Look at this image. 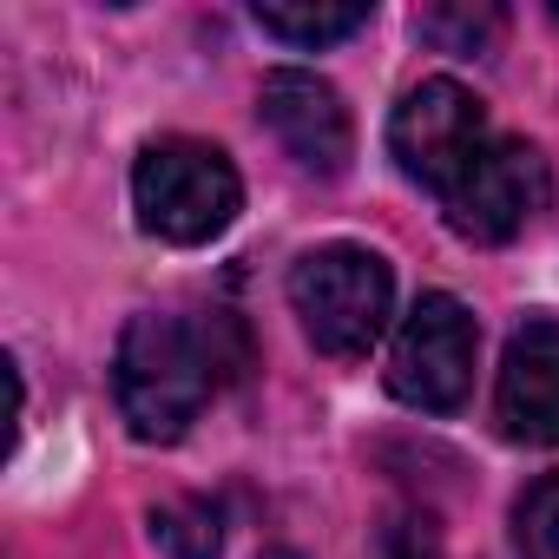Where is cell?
Here are the masks:
<instances>
[{
	"label": "cell",
	"mask_w": 559,
	"mask_h": 559,
	"mask_svg": "<svg viewBox=\"0 0 559 559\" xmlns=\"http://www.w3.org/2000/svg\"><path fill=\"white\" fill-rule=\"evenodd\" d=\"M237 362L243 336L230 317H191V310L132 317L112 356V395L126 428L139 441H178Z\"/></svg>",
	"instance_id": "6da1fadb"
},
{
	"label": "cell",
	"mask_w": 559,
	"mask_h": 559,
	"mask_svg": "<svg viewBox=\"0 0 559 559\" xmlns=\"http://www.w3.org/2000/svg\"><path fill=\"white\" fill-rule=\"evenodd\" d=\"M132 211L158 243H211L237 224L243 211V178L237 165L204 145V139H158L132 165Z\"/></svg>",
	"instance_id": "7a4b0ae2"
},
{
	"label": "cell",
	"mask_w": 559,
	"mask_h": 559,
	"mask_svg": "<svg viewBox=\"0 0 559 559\" xmlns=\"http://www.w3.org/2000/svg\"><path fill=\"white\" fill-rule=\"evenodd\" d=\"M389 304L395 276L369 243H323L290 270V310L304 317V336L336 362H356L382 343Z\"/></svg>",
	"instance_id": "3957f363"
},
{
	"label": "cell",
	"mask_w": 559,
	"mask_h": 559,
	"mask_svg": "<svg viewBox=\"0 0 559 559\" xmlns=\"http://www.w3.org/2000/svg\"><path fill=\"white\" fill-rule=\"evenodd\" d=\"M474 349H480V330L467 317L461 297L448 290H428L402 330H395V349H389V395L421 408V415H448L467 402L474 389Z\"/></svg>",
	"instance_id": "277c9868"
},
{
	"label": "cell",
	"mask_w": 559,
	"mask_h": 559,
	"mask_svg": "<svg viewBox=\"0 0 559 559\" xmlns=\"http://www.w3.org/2000/svg\"><path fill=\"white\" fill-rule=\"evenodd\" d=\"M389 152H395L402 178L448 198V185L487 152V112H480V99L467 86L421 80V86L402 93V106L389 119Z\"/></svg>",
	"instance_id": "5b68a950"
},
{
	"label": "cell",
	"mask_w": 559,
	"mask_h": 559,
	"mask_svg": "<svg viewBox=\"0 0 559 559\" xmlns=\"http://www.w3.org/2000/svg\"><path fill=\"white\" fill-rule=\"evenodd\" d=\"M552 198V171L539 158V145L526 139H487V152L448 185V224L467 243H507L520 237Z\"/></svg>",
	"instance_id": "8992f818"
},
{
	"label": "cell",
	"mask_w": 559,
	"mask_h": 559,
	"mask_svg": "<svg viewBox=\"0 0 559 559\" xmlns=\"http://www.w3.org/2000/svg\"><path fill=\"white\" fill-rule=\"evenodd\" d=\"M257 112H263V126L276 132V145H284L304 171H317V178L349 171L356 126H349L343 93L323 73H310V67H276V73H263Z\"/></svg>",
	"instance_id": "52a82bcc"
},
{
	"label": "cell",
	"mask_w": 559,
	"mask_h": 559,
	"mask_svg": "<svg viewBox=\"0 0 559 559\" xmlns=\"http://www.w3.org/2000/svg\"><path fill=\"white\" fill-rule=\"evenodd\" d=\"M493 415H500L507 441H520V448H559V317H526L507 336Z\"/></svg>",
	"instance_id": "ba28073f"
},
{
	"label": "cell",
	"mask_w": 559,
	"mask_h": 559,
	"mask_svg": "<svg viewBox=\"0 0 559 559\" xmlns=\"http://www.w3.org/2000/svg\"><path fill=\"white\" fill-rule=\"evenodd\" d=\"M257 27L284 47H336L356 27H369L362 0H257Z\"/></svg>",
	"instance_id": "9c48e42d"
},
{
	"label": "cell",
	"mask_w": 559,
	"mask_h": 559,
	"mask_svg": "<svg viewBox=\"0 0 559 559\" xmlns=\"http://www.w3.org/2000/svg\"><path fill=\"white\" fill-rule=\"evenodd\" d=\"M415 34L441 53H461V60H480L500 47L507 34V14L493 8V0H435V8L415 14Z\"/></svg>",
	"instance_id": "30bf717a"
},
{
	"label": "cell",
	"mask_w": 559,
	"mask_h": 559,
	"mask_svg": "<svg viewBox=\"0 0 559 559\" xmlns=\"http://www.w3.org/2000/svg\"><path fill=\"white\" fill-rule=\"evenodd\" d=\"M152 539L165 546V559H217L224 526H217L211 500H171L152 513Z\"/></svg>",
	"instance_id": "8fae6325"
},
{
	"label": "cell",
	"mask_w": 559,
	"mask_h": 559,
	"mask_svg": "<svg viewBox=\"0 0 559 559\" xmlns=\"http://www.w3.org/2000/svg\"><path fill=\"white\" fill-rule=\"evenodd\" d=\"M513 539H520V559H559V467L539 474L520 507H513Z\"/></svg>",
	"instance_id": "7c38bea8"
},
{
	"label": "cell",
	"mask_w": 559,
	"mask_h": 559,
	"mask_svg": "<svg viewBox=\"0 0 559 559\" xmlns=\"http://www.w3.org/2000/svg\"><path fill=\"white\" fill-rule=\"evenodd\" d=\"M369 559H441V539H435V526H428L421 513H389V520L376 526Z\"/></svg>",
	"instance_id": "4fadbf2b"
},
{
	"label": "cell",
	"mask_w": 559,
	"mask_h": 559,
	"mask_svg": "<svg viewBox=\"0 0 559 559\" xmlns=\"http://www.w3.org/2000/svg\"><path fill=\"white\" fill-rule=\"evenodd\" d=\"M552 21H559V8H552Z\"/></svg>",
	"instance_id": "5bb4252c"
}]
</instances>
